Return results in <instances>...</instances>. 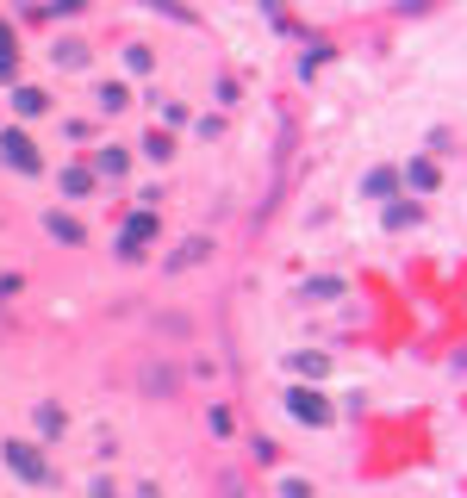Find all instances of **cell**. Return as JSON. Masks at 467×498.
<instances>
[{"mask_svg":"<svg viewBox=\"0 0 467 498\" xmlns=\"http://www.w3.org/2000/svg\"><path fill=\"white\" fill-rule=\"evenodd\" d=\"M287 411L299 418V424H312V430L330 424V405H324V392H312V387H293L287 392Z\"/></svg>","mask_w":467,"mask_h":498,"instance_id":"1","label":"cell"},{"mask_svg":"<svg viewBox=\"0 0 467 498\" xmlns=\"http://www.w3.org/2000/svg\"><path fill=\"white\" fill-rule=\"evenodd\" d=\"M150 237H156V218H150V213H131V218H125V231H119V255H125V262H138Z\"/></svg>","mask_w":467,"mask_h":498,"instance_id":"2","label":"cell"},{"mask_svg":"<svg viewBox=\"0 0 467 498\" xmlns=\"http://www.w3.org/2000/svg\"><path fill=\"white\" fill-rule=\"evenodd\" d=\"M0 156L19 169V175H37V143L26 131H0Z\"/></svg>","mask_w":467,"mask_h":498,"instance_id":"3","label":"cell"},{"mask_svg":"<svg viewBox=\"0 0 467 498\" xmlns=\"http://www.w3.org/2000/svg\"><path fill=\"white\" fill-rule=\"evenodd\" d=\"M6 467H13V473H19V480H50V467H44V455H37L32 442H6Z\"/></svg>","mask_w":467,"mask_h":498,"instance_id":"4","label":"cell"},{"mask_svg":"<svg viewBox=\"0 0 467 498\" xmlns=\"http://www.w3.org/2000/svg\"><path fill=\"white\" fill-rule=\"evenodd\" d=\"M19 75V50H13V26H0V81Z\"/></svg>","mask_w":467,"mask_h":498,"instance_id":"5","label":"cell"},{"mask_svg":"<svg viewBox=\"0 0 467 498\" xmlns=\"http://www.w3.org/2000/svg\"><path fill=\"white\" fill-rule=\"evenodd\" d=\"M44 224H50V237H57V244H81V224H75V218L50 213V218H44Z\"/></svg>","mask_w":467,"mask_h":498,"instance_id":"6","label":"cell"},{"mask_svg":"<svg viewBox=\"0 0 467 498\" xmlns=\"http://www.w3.org/2000/svg\"><path fill=\"white\" fill-rule=\"evenodd\" d=\"M13 107L32 119V112H44V107H50V94H44V88H19V94H13Z\"/></svg>","mask_w":467,"mask_h":498,"instance_id":"7","label":"cell"},{"mask_svg":"<svg viewBox=\"0 0 467 498\" xmlns=\"http://www.w3.org/2000/svg\"><path fill=\"white\" fill-rule=\"evenodd\" d=\"M405 181H411L418 193H431V187H436V162H424V156H418V162L405 169Z\"/></svg>","mask_w":467,"mask_h":498,"instance_id":"8","label":"cell"},{"mask_svg":"<svg viewBox=\"0 0 467 498\" xmlns=\"http://www.w3.org/2000/svg\"><path fill=\"white\" fill-rule=\"evenodd\" d=\"M57 63H63V69H81V63H88V44L63 37V44H57Z\"/></svg>","mask_w":467,"mask_h":498,"instance_id":"9","label":"cell"},{"mask_svg":"<svg viewBox=\"0 0 467 498\" xmlns=\"http://www.w3.org/2000/svg\"><path fill=\"white\" fill-rule=\"evenodd\" d=\"M393 187H399V175H393V169H374V175H368V200H387Z\"/></svg>","mask_w":467,"mask_h":498,"instance_id":"10","label":"cell"},{"mask_svg":"<svg viewBox=\"0 0 467 498\" xmlns=\"http://www.w3.org/2000/svg\"><path fill=\"white\" fill-rule=\"evenodd\" d=\"M94 169H100V175H125V150H100V156H94Z\"/></svg>","mask_w":467,"mask_h":498,"instance_id":"11","label":"cell"},{"mask_svg":"<svg viewBox=\"0 0 467 498\" xmlns=\"http://www.w3.org/2000/svg\"><path fill=\"white\" fill-rule=\"evenodd\" d=\"M337 293H343V281H337V275H318V281L306 286V299H337Z\"/></svg>","mask_w":467,"mask_h":498,"instance_id":"12","label":"cell"},{"mask_svg":"<svg viewBox=\"0 0 467 498\" xmlns=\"http://www.w3.org/2000/svg\"><path fill=\"white\" fill-rule=\"evenodd\" d=\"M100 107H107V112H119V107H131V94H125L119 81H107V88H100Z\"/></svg>","mask_w":467,"mask_h":498,"instance_id":"13","label":"cell"},{"mask_svg":"<svg viewBox=\"0 0 467 498\" xmlns=\"http://www.w3.org/2000/svg\"><path fill=\"white\" fill-rule=\"evenodd\" d=\"M37 430L57 436V430H63V411H57V405H37Z\"/></svg>","mask_w":467,"mask_h":498,"instance_id":"14","label":"cell"},{"mask_svg":"<svg viewBox=\"0 0 467 498\" xmlns=\"http://www.w3.org/2000/svg\"><path fill=\"white\" fill-rule=\"evenodd\" d=\"M200 255H206V237H193V244H181V255L169 262V268H187V262H200Z\"/></svg>","mask_w":467,"mask_h":498,"instance_id":"15","label":"cell"},{"mask_svg":"<svg viewBox=\"0 0 467 498\" xmlns=\"http://www.w3.org/2000/svg\"><path fill=\"white\" fill-rule=\"evenodd\" d=\"M169 150H175V143L162 138V131H150V138H144V156H156V162H169Z\"/></svg>","mask_w":467,"mask_h":498,"instance_id":"16","label":"cell"},{"mask_svg":"<svg viewBox=\"0 0 467 498\" xmlns=\"http://www.w3.org/2000/svg\"><path fill=\"white\" fill-rule=\"evenodd\" d=\"M63 187H69V193H88L94 175H88V169H63Z\"/></svg>","mask_w":467,"mask_h":498,"instance_id":"17","label":"cell"},{"mask_svg":"<svg viewBox=\"0 0 467 498\" xmlns=\"http://www.w3.org/2000/svg\"><path fill=\"white\" fill-rule=\"evenodd\" d=\"M387 224L405 231V224H418V206H387Z\"/></svg>","mask_w":467,"mask_h":498,"instance_id":"18","label":"cell"},{"mask_svg":"<svg viewBox=\"0 0 467 498\" xmlns=\"http://www.w3.org/2000/svg\"><path fill=\"white\" fill-rule=\"evenodd\" d=\"M281 498H312V486L306 480H281Z\"/></svg>","mask_w":467,"mask_h":498,"instance_id":"19","label":"cell"},{"mask_svg":"<svg viewBox=\"0 0 467 498\" xmlns=\"http://www.w3.org/2000/svg\"><path fill=\"white\" fill-rule=\"evenodd\" d=\"M94 498H119V493H112V486H94Z\"/></svg>","mask_w":467,"mask_h":498,"instance_id":"20","label":"cell"}]
</instances>
